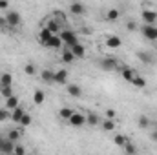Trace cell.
<instances>
[{"label": "cell", "instance_id": "cell-5", "mask_svg": "<svg viewBox=\"0 0 157 155\" xmlns=\"http://www.w3.org/2000/svg\"><path fill=\"white\" fill-rule=\"evenodd\" d=\"M141 18H143L144 24H155L157 22V13L152 11V9H144V11L141 13Z\"/></svg>", "mask_w": 157, "mask_h": 155}, {"label": "cell", "instance_id": "cell-29", "mask_svg": "<svg viewBox=\"0 0 157 155\" xmlns=\"http://www.w3.org/2000/svg\"><path fill=\"white\" fill-rule=\"evenodd\" d=\"M86 124H90V126H97V124H99V117L93 115V113H90V115L86 117Z\"/></svg>", "mask_w": 157, "mask_h": 155}, {"label": "cell", "instance_id": "cell-15", "mask_svg": "<svg viewBox=\"0 0 157 155\" xmlns=\"http://www.w3.org/2000/svg\"><path fill=\"white\" fill-rule=\"evenodd\" d=\"M68 80V71L62 68V70H59V71H55V84H64Z\"/></svg>", "mask_w": 157, "mask_h": 155}, {"label": "cell", "instance_id": "cell-19", "mask_svg": "<svg viewBox=\"0 0 157 155\" xmlns=\"http://www.w3.org/2000/svg\"><path fill=\"white\" fill-rule=\"evenodd\" d=\"M18 106V97H15V95H11V97H7L6 99V108L11 112V110H15Z\"/></svg>", "mask_w": 157, "mask_h": 155}, {"label": "cell", "instance_id": "cell-1", "mask_svg": "<svg viewBox=\"0 0 157 155\" xmlns=\"http://www.w3.org/2000/svg\"><path fill=\"white\" fill-rule=\"evenodd\" d=\"M60 39H62V42L68 46V47H71L73 44H77L78 42V37H77V33L75 31H71V29H60Z\"/></svg>", "mask_w": 157, "mask_h": 155}, {"label": "cell", "instance_id": "cell-27", "mask_svg": "<svg viewBox=\"0 0 157 155\" xmlns=\"http://www.w3.org/2000/svg\"><path fill=\"white\" fill-rule=\"evenodd\" d=\"M128 141H130V139H128L126 135H115V139H113V142H115L117 146H124Z\"/></svg>", "mask_w": 157, "mask_h": 155}, {"label": "cell", "instance_id": "cell-16", "mask_svg": "<svg viewBox=\"0 0 157 155\" xmlns=\"http://www.w3.org/2000/svg\"><path fill=\"white\" fill-rule=\"evenodd\" d=\"M137 59H139L141 62H144V64H152V62H154V57H152L148 51H137Z\"/></svg>", "mask_w": 157, "mask_h": 155}, {"label": "cell", "instance_id": "cell-35", "mask_svg": "<svg viewBox=\"0 0 157 155\" xmlns=\"http://www.w3.org/2000/svg\"><path fill=\"white\" fill-rule=\"evenodd\" d=\"M122 148H124V152H126V153H135V152H137V148H135L133 144H130V141H128Z\"/></svg>", "mask_w": 157, "mask_h": 155}, {"label": "cell", "instance_id": "cell-10", "mask_svg": "<svg viewBox=\"0 0 157 155\" xmlns=\"http://www.w3.org/2000/svg\"><path fill=\"white\" fill-rule=\"evenodd\" d=\"M15 152V141L11 139H2V153H13Z\"/></svg>", "mask_w": 157, "mask_h": 155}, {"label": "cell", "instance_id": "cell-34", "mask_svg": "<svg viewBox=\"0 0 157 155\" xmlns=\"http://www.w3.org/2000/svg\"><path fill=\"white\" fill-rule=\"evenodd\" d=\"M31 120H33V119H31V115H28V113H24V115H22V119H20V122H18V124H20V126H29V124H31Z\"/></svg>", "mask_w": 157, "mask_h": 155}, {"label": "cell", "instance_id": "cell-32", "mask_svg": "<svg viewBox=\"0 0 157 155\" xmlns=\"http://www.w3.org/2000/svg\"><path fill=\"white\" fill-rule=\"evenodd\" d=\"M71 113H73V110H71V108H62V110L59 112L60 119H66V120H68V119L71 117Z\"/></svg>", "mask_w": 157, "mask_h": 155}, {"label": "cell", "instance_id": "cell-43", "mask_svg": "<svg viewBox=\"0 0 157 155\" xmlns=\"http://www.w3.org/2000/svg\"><path fill=\"white\" fill-rule=\"evenodd\" d=\"M2 139H4V137H0V153H2Z\"/></svg>", "mask_w": 157, "mask_h": 155}, {"label": "cell", "instance_id": "cell-36", "mask_svg": "<svg viewBox=\"0 0 157 155\" xmlns=\"http://www.w3.org/2000/svg\"><path fill=\"white\" fill-rule=\"evenodd\" d=\"M24 71H26L28 75H35V71H37V68H35L33 64H26V66H24Z\"/></svg>", "mask_w": 157, "mask_h": 155}, {"label": "cell", "instance_id": "cell-37", "mask_svg": "<svg viewBox=\"0 0 157 155\" xmlns=\"http://www.w3.org/2000/svg\"><path fill=\"white\" fill-rule=\"evenodd\" d=\"M13 153L24 155V153H26V148H24V146H20V144H15V152H13Z\"/></svg>", "mask_w": 157, "mask_h": 155}, {"label": "cell", "instance_id": "cell-9", "mask_svg": "<svg viewBox=\"0 0 157 155\" xmlns=\"http://www.w3.org/2000/svg\"><path fill=\"white\" fill-rule=\"evenodd\" d=\"M101 68L104 71H113V70H117V62L113 59H102L101 60Z\"/></svg>", "mask_w": 157, "mask_h": 155}, {"label": "cell", "instance_id": "cell-3", "mask_svg": "<svg viewBox=\"0 0 157 155\" xmlns=\"http://www.w3.org/2000/svg\"><path fill=\"white\" fill-rule=\"evenodd\" d=\"M141 33H143L144 39L157 40V26L155 24H144V26L141 28Z\"/></svg>", "mask_w": 157, "mask_h": 155}, {"label": "cell", "instance_id": "cell-21", "mask_svg": "<svg viewBox=\"0 0 157 155\" xmlns=\"http://www.w3.org/2000/svg\"><path fill=\"white\" fill-rule=\"evenodd\" d=\"M68 93L71 97H80L82 95V89H80V86H77V84H68Z\"/></svg>", "mask_w": 157, "mask_h": 155}, {"label": "cell", "instance_id": "cell-38", "mask_svg": "<svg viewBox=\"0 0 157 155\" xmlns=\"http://www.w3.org/2000/svg\"><path fill=\"white\" fill-rule=\"evenodd\" d=\"M126 28H128V31H135V29H137V24H135V22H128Z\"/></svg>", "mask_w": 157, "mask_h": 155}, {"label": "cell", "instance_id": "cell-17", "mask_svg": "<svg viewBox=\"0 0 157 155\" xmlns=\"http://www.w3.org/2000/svg\"><path fill=\"white\" fill-rule=\"evenodd\" d=\"M24 113H26V112H24V110H22L20 106H17L15 110H11V120L18 124V122H20V119H22V115H24Z\"/></svg>", "mask_w": 157, "mask_h": 155}, {"label": "cell", "instance_id": "cell-26", "mask_svg": "<svg viewBox=\"0 0 157 155\" xmlns=\"http://www.w3.org/2000/svg\"><path fill=\"white\" fill-rule=\"evenodd\" d=\"M44 99H46V95H44V91H42V89H37V91L33 93V100H35V104H42V102H44Z\"/></svg>", "mask_w": 157, "mask_h": 155}, {"label": "cell", "instance_id": "cell-31", "mask_svg": "<svg viewBox=\"0 0 157 155\" xmlns=\"http://www.w3.org/2000/svg\"><path fill=\"white\" fill-rule=\"evenodd\" d=\"M6 137H7V139H11V141H15V142H17V141H18V139H20V131H18V130H11V131H7V135H6Z\"/></svg>", "mask_w": 157, "mask_h": 155}, {"label": "cell", "instance_id": "cell-14", "mask_svg": "<svg viewBox=\"0 0 157 155\" xmlns=\"http://www.w3.org/2000/svg\"><path fill=\"white\" fill-rule=\"evenodd\" d=\"M40 77H42L44 82H48V84H55V71H51V70H44L40 73Z\"/></svg>", "mask_w": 157, "mask_h": 155}, {"label": "cell", "instance_id": "cell-30", "mask_svg": "<svg viewBox=\"0 0 157 155\" xmlns=\"http://www.w3.org/2000/svg\"><path fill=\"white\" fill-rule=\"evenodd\" d=\"M0 93L7 99V97H11V95H13V88H11V86H0Z\"/></svg>", "mask_w": 157, "mask_h": 155}, {"label": "cell", "instance_id": "cell-24", "mask_svg": "<svg viewBox=\"0 0 157 155\" xmlns=\"http://www.w3.org/2000/svg\"><path fill=\"white\" fill-rule=\"evenodd\" d=\"M132 84H133L135 88H144V86H146V78H143L141 75H135V77L132 78Z\"/></svg>", "mask_w": 157, "mask_h": 155}, {"label": "cell", "instance_id": "cell-33", "mask_svg": "<svg viewBox=\"0 0 157 155\" xmlns=\"http://www.w3.org/2000/svg\"><path fill=\"white\" fill-rule=\"evenodd\" d=\"M7 119H11V113L7 108H0V122H6Z\"/></svg>", "mask_w": 157, "mask_h": 155}, {"label": "cell", "instance_id": "cell-41", "mask_svg": "<svg viewBox=\"0 0 157 155\" xmlns=\"http://www.w3.org/2000/svg\"><path fill=\"white\" fill-rule=\"evenodd\" d=\"M106 117L108 119H113L115 117V110H106Z\"/></svg>", "mask_w": 157, "mask_h": 155}, {"label": "cell", "instance_id": "cell-2", "mask_svg": "<svg viewBox=\"0 0 157 155\" xmlns=\"http://www.w3.org/2000/svg\"><path fill=\"white\" fill-rule=\"evenodd\" d=\"M6 22H7L9 28H18V26L22 24V17H20V13H17V11H7V13H6Z\"/></svg>", "mask_w": 157, "mask_h": 155}, {"label": "cell", "instance_id": "cell-18", "mask_svg": "<svg viewBox=\"0 0 157 155\" xmlns=\"http://www.w3.org/2000/svg\"><path fill=\"white\" fill-rule=\"evenodd\" d=\"M84 11H86V9H84V6H82L80 2H73V4L70 6V13H71V15H84Z\"/></svg>", "mask_w": 157, "mask_h": 155}, {"label": "cell", "instance_id": "cell-8", "mask_svg": "<svg viewBox=\"0 0 157 155\" xmlns=\"http://www.w3.org/2000/svg\"><path fill=\"white\" fill-rule=\"evenodd\" d=\"M106 46L110 49H117L122 46V39H119L117 35H110V37H106Z\"/></svg>", "mask_w": 157, "mask_h": 155}, {"label": "cell", "instance_id": "cell-7", "mask_svg": "<svg viewBox=\"0 0 157 155\" xmlns=\"http://www.w3.org/2000/svg\"><path fill=\"white\" fill-rule=\"evenodd\" d=\"M117 70L121 71V75H122V78H124L126 82H132V78L137 75V73H135L132 68H128V66H117Z\"/></svg>", "mask_w": 157, "mask_h": 155}, {"label": "cell", "instance_id": "cell-11", "mask_svg": "<svg viewBox=\"0 0 157 155\" xmlns=\"http://www.w3.org/2000/svg\"><path fill=\"white\" fill-rule=\"evenodd\" d=\"M71 51H73V55H75V59H82L84 55H86V47L80 44V42H77V44H73L71 47H70Z\"/></svg>", "mask_w": 157, "mask_h": 155}, {"label": "cell", "instance_id": "cell-44", "mask_svg": "<svg viewBox=\"0 0 157 155\" xmlns=\"http://www.w3.org/2000/svg\"><path fill=\"white\" fill-rule=\"evenodd\" d=\"M154 126H155V130H157V120H155V122H154Z\"/></svg>", "mask_w": 157, "mask_h": 155}, {"label": "cell", "instance_id": "cell-40", "mask_svg": "<svg viewBox=\"0 0 157 155\" xmlns=\"http://www.w3.org/2000/svg\"><path fill=\"white\" fill-rule=\"evenodd\" d=\"M9 7V2L7 0H0V9H7Z\"/></svg>", "mask_w": 157, "mask_h": 155}, {"label": "cell", "instance_id": "cell-13", "mask_svg": "<svg viewBox=\"0 0 157 155\" xmlns=\"http://www.w3.org/2000/svg\"><path fill=\"white\" fill-rule=\"evenodd\" d=\"M60 60L64 62V64H71L73 60H75V55H73V51L68 47V49H64V53L60 55Z\"/></svg>", "mask_w": 157, "mask_h": 155}, {"label": "cell", "instance_id": "cell-42", "mask_svg": "<svg viewBox=\"0 0 157 155\" xmlns=\"http://www.w3.org/2000/svg\"><path fill=\"white\" fill-rule=\"evenodd\" d=\"M152 141H155V142H157V130L152 131Z\"/></svg>", "mask_w": 157, "mask_h": 155}, {"label": "cell", "instance_id": "cell-22", "mask_svg": "<svg viewBox=\"0 0 157 155\" xmlns=\"http://www.w3.org/2000/svg\"><path fill=\"white\" fill-rule=\"evenodd\" d=\"M46 28H48L51 33H60V29H62V28L59 26V22H57V20H49V22L46 24Z\"/></svg>", "mask_w": 157, "mask_h": 155}, {"label": "cell", "instance_id": "cell-23", "mask_svg": "<svg viewBox=\"0 0 157 155\" xmlns=\"http://www.w3.org/2000/svg\"><path fill=\"white\" fill-rule=\"evenodd\" d=\"M13 84V75L11 73H2L0 77V86H11Z\"/></svg>", "mask_w": 157, "mask_h": 155}, {"label": "cell", "instance_id": "cell-6", "mask_svg": "<svg viewBox=\"0 0 157 155\" xmlns=\"http://www.w3.org/2000/svg\"><path fill=\"white\" fill-rule=\"evenodd\" d=\"M62 39H60V35L59 33H53V37L49 39V42L46 44V47H49V49H60L62 47Z\"/></svg>", "mask_w": 157, "mask_h": 155}, {"label": "cell", "instance_id": "cell-20", "mask_svg": "<svg viewBox=\"0 0 157 155\" xmlns=\"http://www.w3.org/2000/svg\"><path fill=\"white\" fill-rule=\"evenodd\" d=\"M119 17H121V11H119V9H115V7L108 9V13H106V20H110V22H115Z\"/></svg>", "mask_w": 157, "mask_h": 155}, {"label": "cell", "instance_id": "cell-25", "mask_svg": "<svg viewBox=\"0 0 157 155\" xmlns=\"http://www.w3.org/2000/svg\"><path fill=\"white\" fill-rule=\"evenodd\" d=\"M102 130H104V131H112V130H115V122H113V119H108V117H106V120L102 122Z\"/></svg>", "mask_w": 157, "mask_h": 155}, {"label": "cell", "instance_id": "cell-4", "mask_svg": "<svg viewBox=\"0 0 157 155\" xmlns=\"http://www.w3.org/2000/svg\"><path fill=\"white\" fill-rule=\"evenodd\" d=\"M68 122H70V126H73V128H82V126L86 124V117L82 115V113H78V112H73L71 117L68 119Z\"/></svg>", "mask_w": 157, "mask_h": 155}, {"label": "cell", "instance_id": "cell-12", "mask_svg": "<svg viewBox=\"0 0 157 155\" xmlns=\"http://www.w3.org/2000/svg\"><path fill=\"white\" fill-rule=\"evenodd\" d=\"M51 37H53V33H51V31H49L48 28H42V29H40V33H39V40H40V44H44V46H46V44L49 42V39H51Z\"/></svg>", "mask_w": 157, "mask_h": 155}, {"label": "cell", "instance_id": "cell-39", "mask_svg": "<svg viewBox=\"0 0 157 155\" xmlns=\"http://www.w3.org/2000/svg\"><path fill=\"white\" fill-rule=\"evenodd\" d=\"M6 28H9L6 22V17H0V29H6Z\"/></svg>", "mask_w": 157, "mask_h": 155}, {"label": "cell", "instance_id": "cell-28", "mask_svg": "<svg viewBox=\"0 0 157 155\" xmlns=\"http://www.w3.org/2000/svg\"><path fill=\"white\" fill-rule=\"evenodd\" d=\"M137 124H139V128H143V130H144V128H148V126H150V119H148L146 115H141Z\"/></svg>", "mask_w": 157, "mask_h": 155}]
</instances>
